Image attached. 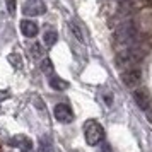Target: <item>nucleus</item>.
I'll use <instances>...</instances> for the list:
<instances>
[{
  "mask_svg": "<svg viewBox=\"0 0 152 152\" xmlns=\"http://www.w3.org/2000/svg\"><path fill=\"white\" fill-rule=\"evenodd\" d=\"M144 51L142 50H135V48H126L125 51L118 53L116 56V65L120 69H133L142 58H144Z\"/></svg>",
  "mask_w": 152,
  "mask_h": 152,
  "instance_id": "2",
  "label": "nucleus"
},
{
  "mask_svg": "<svg viewBox=\"0 0 152 152\" xmlns=\"http://www.w3.org/2000/svg\"><path fill=\"white\" fill-rule=\"evenodd\" d=\"M101 152H111V151H110V145H108V144H103V147H101Z\"/></svg>",
  "mask_w": 152,
  "mask_h": 152,
  "instance_id": "16",
  "label": "nucleus"
},
{
  "mask_svg": "<svg viewBox=\"0 0 152 152\" xmlns=\"http://www.w3.org/2000/svg\"><path fill=\"white\" fill-rule=\"evenodd\" d=\"M10 144H12V145H17V147H19L21 151H24V152H29L31 149H33L31 140H29L28 137H24V135H17L14 140H10Z\"/></svg>",
  "mask_w": 152,
  "mask_h": 152,
  "instance_id": "9",
  "label": "nucleus"
},
{
  "mask_svg": "<svg viewBox=\"0 0 152 152\" xmlns=\"http://www.w3.org/2000/svg\"><path fill=\"white\" fill-rule=\"evenodd\" d=\"M115 39L118 45H121L125 48H133V45L137 43V29L133 26V22H123L120 24L115 31Z\"/></svg>",
  "mask_w": 152,
  "mask_h": 152,
  "instance_id": "1",
  "label": "nucleus"
},
{
  "mask_svg": "<svg viewBox=\"0 0 152 152\" xmlns=\"http://www.w3.org/2000/svg\"><path fill=\"white\" fill-rule=\"evenodd\" d=\"M133 101L137 104L140 110H149V106H151V101H149V96L145 94L144 91H133Z\"/></svg>",
  "mask_w": 152,
  "mask_h": 152,
  "instance_id": "8",
  "label": "nucleus"
},
{
  "mask_svg": "<svg viewBox=\"0 0 152 152\" xmlns=\"http://www.w3.org/2000/svg\"><path fill=\"white\" fill-rule=\"evenodd\" d=\"M58 39V34H56L55 31H46L45 36H43V43H45V46H53Z\"/></svg>",
  "mask_w": 152,
  "mask_h": 152,
  "instance_id": "12",
  "label": "nucleus"
},
{
  "mask_svg": "<svg viewBox=\"0 0 152 152\" xmlns=\"http://www.w3.org/2000/svg\"><path fill=\"white\" fill-rule=\"evenodd\" d=\"M45 5H43L39 0H31V2H26L22 5V12L26 15H39L45 12Z\"/></svg>",
  "mask_w": 152,
  "mask_h": 152,
  "instance_id": "6",
  "label": "nucleus"
},
{
  "mask_svg": "<svg viewBox=\"0 0 152 152\" xmlns=\"http://www.w3.org/2000/svg\"><path fill=\"white\" fill-rule=\"evenodd\" d=\"M53 116H55L60 123H70V121L74 120V113H72V110H70L67 104L60 103L53 108Z\"/></svg>",
  "mask_w": 152,
  "mask_h": 152,
  "instance_id": "5",
  "label": "nucleus"
},
{
  "mask_svg": "<svg viewBox=\"0 0 152 152\" xmlns=\"http://www.w3.org/2000/svg\"><path fill=\"white\" fill-rule=\"evenodd\" d=\"M121 82L126 86V87H137L140 84V79H142V72L138 69H125L121 70Z\"/></svg>",
  "mask_w": 152,
  "mask_h": 152,
  "instance_id": "4",
  "label": "nucleus"
},
{
  "mask_svg": "<svg viewBox=\"0 0 152 152\" xmlns=\"http://www.w3.org/2000/svg\"><path fill=\"white\" fill-rule=\"evenodd\" d=\"M31 53H33V56H34V58L41 56V45H39V43H34V45L31 46Z\"/></svg>",
  "mask_w": 152,
  "mask_h": 152,
  "instance_id": "14",
  "label": "nucleus"
},
{
  "mask_svg": "<svg viewBox=\"0 0 152 152\" xmlns=\"http://www.w3.org/2000/svg\"><path fill=\"white\" fill-rule=\"evenodd\" d=\"M41 70L45 72V74H51V72H53V65H51V62H50V60H43L41 62Z\"/></svg>",
  "mask_w": 152,
  "mask_h": 152,
  "instance_id": "13",
  "label": "nucleus"
},
{
  "mask_svg": "<svg viewBox=\"0 0 152 152\" xmlns=\"http://www.w3.org/2000/svg\"><path fill=\"white\" fill-rule=\"evenodd\" d=\"M69 28H70V31H72V34H74V38H75L77 41L84 43V33H82V29H80V26L77 22H69Z\"/></svg>",
  "mask_w": 152,
  "mask_h": 152,
  "instance_id": "10",
  "label": "nucleus"
},
{
  "mask_svg": "<svg viewBox=\"0 0 152 152\" xmlns=\"http://www.w3.org/2000/svg\"><path fill=\"white\" fill-rule=\"evenodd\" d=\"M5 4H7V10L10 14H14L15 12V0H5Z\"/></svg>",
  "mask_w": 152,
  "mask_h": 152,
  "instance_id": "15",
  "label": "nucleus"
},
{
  "mask_svg": "<svg viewBox=\"0 0 152 152\" xmlns=\"http://www.w3.org/2000/svg\"><path fill=\"white\" fill-rule=\"evenodd\" d=\"M50 86H51V89H55V91H63L69 87V84L65 82L63 79H60V77H51L50 79Z\"/></svg>",
  "mask_w": 152,
  "mask_h": 152,
  "instance_id": "11",
  "label": "nucleus"
},
{
  "mask_svg": "<svg viewBox=\"0 0 152 152\" xmlns=\"http://www.w3.org/2000/svg\"><path fill=\"white\" fill-rule=\"evenodd\" d=\"M21 31L26 38H34L38 34V24L31 19H24L21 21Z\"/></svg>",
  "mask_w": 152,
  "mask_h": 152,
  "instance_id": "7",
  "label": "nucleus"
},
{
  "mask_svg": "<svg viewBox=\"0 0 152 152\" xmlns=\"http://www.w3.org/2000/svg\"><path fill=\"white\" fill-rule=\"evenodd\" d=\"M84 137H86V142L89 145H99L104 140V128L97 121L91 120L84 126Z\"/></svg>",
  "mask_w": 152,
  "mask_h": 152,
  "instance_id": "3",
  "label": "nucleus"
}]
</instances>
